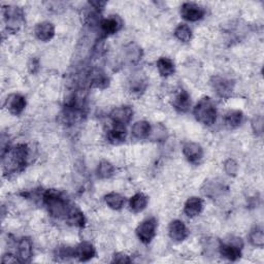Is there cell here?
<instances>
[{"label": "cell", "instance_id": "cell-27", "mask_svg": "<svg viewBox=\"0 0 264 264\" xmlns=\"http://www.w3.org/2000/svg\"><path fill=\"white\" fill-rule=\"evenodd\" d=\"M66 220L69 224H72V225L77 226V227H84L85 223H86L84 214L73 206H71V208H70V210L66 216Z\"/></svg>", "mask_w": 264, "mask_h": 264}, {"label": "cell", "instance_id": "cell-14", "mask_svg": "<svg viewBox=\"0 0 264 264\" xmlns=\"http://www.w3.org/2000/svg\"><path fill=\"white\" fill-rule=\"evenodd\" d=\"M74 254H75L74 257H76L78 261L86 262L96 256V250L91 242L82 241L74 249Z\"/></svg>", "mask_w": 264, "mask_h": 264}, {"label": "cell", "instance_id": "cell-19", "mask_svg": "<svg viewBox=\"0 0 264 264\" xmlns=\"http://www.w3.org/2000/svg\"><path fill=\"white\" fill-rule=\"evenodd\" d=\"M172 106L179 113H186L191 106V98L189 93L185 90H181L175 95L172 101Z\"/></svg>", "mask_w": 264, "mask_h": 264}, {"label": "cell", "instance_id": "cell-24", "mask_svg": "<svg viewBox=\"0 0 264 264\" xmlns=\"http://www.w3.org/2000/svg\"><path fill=\"white\" fill-rule=\"evenodd\" d=\"M148 206V197L144 193H136L130 198L129 207L133 213L143 212Z\"/></svg>", "mask_w": 264, "mask_h": 264}, {"label": "cell", "instance_id": "cell-29", "mask_svg": "<svg viewBox=\"0 0 264 264\" xmlns=\"http://www.w3.org/2000/svg\"><path fill=\"white\" fill-rule=\"evenodd\" d=\"M115 172V167L114 165L111 163V162L107 161V160H103L100 161V163L97 166V177L100 179H110Z\"/></svg>", "mask_w": 264, "mask_h": 264}, {"label": "cell", "instance_id": "cell-35", "mask_svg": "<svg viewBox=\"0 0 264 264\" xmlns=\"http://www.w3.org/2000/svg\"><path fill=\"white\" fill-rule=\"evenodd\" d=\"M252 128L255 133L261 134L263 131V118L262 116H255L252 120Z\"/></svg>", "mask_w": 264, "mask_h": 264}, {"label": "cell", "instance_id": "cell-31", "mask_svg": "<svg viewBox=\"0 0 264 264\" xmlns=\"http://www.w3.org/2000/svg\"><path fill=\"white\" fill-rule=\"evenodd\" d=\"M249 240L254 247L262 248L264 246V233L259 227L253 229L249 235Z\"/></svg>", "mask_w": 264, "mask_h": 264}, {"label": "cell", "instance_id": "cell-28", "mask_svg": "<svg viewBox=\"0 0 264 264\" xmlns=\"http://www.w3.org/2000/svg\"><path fill=\"white\" fill-rule=\"evenodd\" d=\"M105 200H106V204L108 205V207L115 211L121 210L124 207V204H125V198L121 194L116 193V192L107 194L105 196Z\"/></svg>", "mask_w": 264, "mask_h": 264}, {"label": "cell", "instance_id": "cell-17", "mask_svg": "<svg viewBox=\"0 0 264 264\" xmlns=\"http://www.w3.org/2000/svg\"><path fill=\"white\" fill-rule=\"evenodd\" d=\"M34 33L42 42H49L55 35V27L51 22H42L36 25Z\"/></svg>", "mask_w": 264, "mask_h": 264}, {"label": "cell", "instance_id": "cell-9", "mask_svg": "<svg viewBox=\"0 0 264 264\" xmlns=\"http://www.w3.org/2000/svg\"><path fill=\"white\" fill-rule=\"evenodd\" d=\"M6 108L15 116L21 115L26 108V99L20 94H11L6 99Z\"/></svg>", "mask_w": 264, "mask_h": 264}, {"label": "cell", "instance_id": "cell-12", "mask_svg": "<svg viewBox=\"0 0 264 264\" xmlns=\"http://www.w3.org/2000/svg\"><path fill=\"white\" fill-rule=\"evenodd\" d=\"M133 116V110L131 107L124 106V107H119L112 111L110 117L113 121V123L118 124H123L126 125L131 121Z\"/></svg>", "mask_w": 264, "mask_h": 264}, {"label": "cell", "instance_id": "cell-11", "mask_svg": "<svg viewBox=\"0 0 264 264\" xmlns=\"http://www.w3.org/2000/svg\"><path fill=\"white\" fill-rule=\"evenodd\" d=\"M169 237L174 241L185 240L189 235V230L185 223L181 220H173L168 226Z\"/></svg>", "mask_w": 264, "mask_h": 264}, {"label": "cell", "instance_id": "cell-1", "mask_svg": "<svg viewBox=\"0 0 264 264\" xmlns=\"http://www.w3.org/2000/svg\"><path fill=\"white\" fill-rule=\"evenodd\" d=\"M44 205L49 214L57 219L65 218L71 208L66 198L56 190H48L43 195Z\"/></svg>", "mask_w": 264, "mask_h": 264}, {"label": "cell", "instance_id": "cell-15", "mask_svg": "<svg viewBox=\"0 0 264 264\" xmlns=\"http://www.w3.org/2000/svg\"><path fill=\"white\" fill-rule=\"evenodd\" d=\"M100 29L105 35H111L118 32L122 27V21L118 16H111L110 18L101 20Z\"/></svg>", "mask_w": 264, "mask_h": 264}, {"label": "cell", "instance_id": "cell-7", "mask_svg": "<svg viewBox=\"0 0 264 264\" xmlns=\"http://www.w3.org/2000/svg\"><path fill=\"white\" fill-rule=\"evenodd\" d=\"M181 15L187 21L196 22L205 17V10L194 3H185L181 8Z\"/></svg>", "mask_w": 264, "mask_h": 264}, {"label": "cell", "instance_id": "cell-21", "mask_svg": "<svg viewBox=\"0 0 264 264\" xmlns=\"http://www.w3.org/2000/svg\"><path fill=\"white\" fill-rule=\"evenodd\" d=\"M202 210H204V201H202V199L199 197L189 198L186 201L184 207V213L190 218H194L200 215Z\"/></svg>", "mask_w": 264, "mask_h": 264}, {"label": "cell", "instance_id": "cell-25", "mask_svg": "<svg viewBox=\"0 0 264 264\" xmlns=\"http://www.w3.org/2000/svg\"><path fill=\"white\" fill-rule=\"evenodd\" d=\"M243 119V115L240 111H229L226 113L225 117H224V123L225 126L229 129H234L237 128L242 122Z\"/></svg>", "mask_w": 264, "mask_h": 264}, {"label": "cell", "instance_id": "cell-36", "mask_svg": "<svg viewBox=\"0 0 264 264\" xmlns=\"http://www.w3.org/2000/svg\"><path fill=\"white\" fill-rule=\"evenodd\" d=\"M132 260L130 259V257L124 253H117L114 255V258H113V262H116V263H130Z\"/></svg>", "mask_w": 264, "mask_h": 264}, {"label": "cell", "instance_id": "cell-16", "mask_svg": "<svg viewBox=\"0 0 264 264\" xmlns=\"http://www.w3.org/2000/svg\"><path fill=\"white\" fill-rule=\"evenodd\" d=\"M89 83L91 87L105 89L110 85V78L103 70L95 68L89 74Z\"/></svg>", "mask_w": 264, "mask_h": 264}, {"label": "cell", "instance_id": "cell-6", "mask_svg": "<svg viewBox=\"0 0 264 264\" xmlns=\"http://www.w3.org/2000/svg\"><path fill=\"white\" fill-rule=\"evenodd\" d=\"M211 85L215 92L222 98H229L233 92L234 84L231 79L222 76H214L211 80Z\"/></svg>", "mask_w": 264, "mask_h": 264}, {"label": "cell", "instance_id": "cell-3", "mask_svg": "<svg viewBox=\"0 0 264 264\" xmlns=\"http://www.w3.org/2000/svg\"><path fill=\"white\" fill-rule=\"evenodd\" d=\"M193 115L201 124L207 126L215 124L217 120V109L213 100L209 97L201 98L193 110Z\"/></svg>", "mask_w": 264, "mask_h": 264}, {"label": "cell", "instance_id": "cell-37", "mask_svg": "<svg viewBox=\"0 0 264 264\" xmlns=\"http://www.w3.org/2000/svg\"><path fill=\"white\" fill-rule=\"evenodd\" d=\"M3 262L4 263H14V262H19V259L17 256L13 254H5L3 256Z\"/></svg>", "mask_w": 264, "mask_h": 264}, {"label": "cell", "instance_id": "cell-22", "mask_svg": "<svg viewBox=\"0 0 264 264\" xmlns=\"http://www.w3.org/2000/svg\"><path fill=\"white\" fill-rule=\"evenodd\" d=\"M124 58L127 62L131 64H135L141 60L143 57V50L140 47H138L136 44L130 43L125 46L124 48Z\"/></svg>", "mask_w": 264, "mask_h": 264}, {"label": "cell", "instance_id": "cell-10", "mask_svg": "<svg viewBox=\"0 0 264 264\" xmlns=\"http://www.w3.org/2000/svg\"><path fill=\"white\" fill-rule=\"evenodd\" d=\"M183 154L190 163L197 164L204 157V150L200 145L193 143V141H187L183 146Z\"/></svg>", "mask_w": 264, "mask_h": 264}, {"label": "cell", "instance_id": "cell-20", "mask_svg": "<svg viewBox=\"0 0 264 264\" xmlns=\"http://www.w3.org/2000/svg\"><path fill=\"white\" fill-rule=\"evenodd\" d=\"M147 88V79L146 77L140 74L136 73L135 75L131 76L129 83H128V90L133 95H140Z\"/></svg>", "mask_w": 264, "mask_h": 264}, {"label": "cell", "instance_id": "cell-2", "mask_svg": "<svg viewBox=\"0 0 264 264\" xmlns=\"http://www.w3.org/2000/svg\"><path fill=\"white\" fill-rule=\"evenodd\" d=\"M8 152V159L4 158V171L6 173H11L15 171H20L22 170L25 165H26V161L29 156V149L27 145L24 144H20L17 145L16 147L13 148V150Z\"/></svg>", "mask_w": 264, "mask_h": 264}, {"label": "cell", "instance_id": "cell-32", "mask_svg": "<svg viewBox=\"0 0 264 264\" xmlns=\"http://www.w3.org/2000/svg\"><path fill=\"white\" fill-rule=\"evenodd\" d=\"M149 137H151L155 141H160L162 139H164V137H166V129L162 125L158 124L152 127Z\"/></svg>", "mask_w": 264, "mask_h": 264}, {"label": "cell", "instance_id": "cell-8", "mask_svg": "<svg viewBox=\"0 0 264 264\" xmlns=\"http://www.w3.org/2000/svg\"><path fill=\"white\" fill-rule=\"evenodd\" d=\"M5 19L11 30H18L23 23V13L17 7H8L4 10Z\"/></svg>", "mask_w": 264, "mask_h": 264}, {"label": "cell", "instance_id": "cell-5", "mask_svg": "<svg viewBox=\"0 0 264 264\" xmlns=\"http://www.w3.org/2000/svg\"><path fill=\"white\" fill-rule=\"evenodd\" d=\"M157 221L155 218H149L143 221L136 228V235L141 242L148 245L156 235Z\"/></svg>", "mask_w": 264, "mask_h": 264}, {"label": "cell", "instance_id": "cell-26", "mask_svg": "<svg viewBox=\"0 0 264 264\" xmlns=\"http://www.w3.org/2000/svg\"><path fill=\"white\" fill-rule=\"evenodd\" d=\"M157 68L162 76H170L174 73V63L169 58L162 57L157 61Z\"/></svg>", "mask_w": 264, "mask_h": 264}, {"label": "cell", "instance_id": "cell-30", "mask_svg": "<svg viewBox=\"0 0 264 264\" xmlns=\"http://www.w3.org/2000/svg\"><path fill=\"white\" fill-rule=\"evenodd\" d=\"M174 35L181 42L187 43L192 38V30L186 24H180L174 30Z\"/></svg>", "mask_w": 264, "mask_h": 264}, {"label": "cell", "instance_id": "cell-4", "mask_svg": "<svg viewBox=\"0 0 264 264\" xmlns=\"http://www.w3.org/2000/svg\"><path fill=\"white\" fill-rule=\"evenodd\" d=\"M242 242L240 238L233 237L227 241H222L219 246V251L222 257L229 261H236L241 257Z\"/></svg>", "mask_w": 264, "mask_h": 264}, {"label": "cell", "instance_id": "cell-34", "mask_svg": "<svg viewBox=\"0 0 264 264\" xmlns=\"http://www.w3.org/2000/svg\"><path fill=\"white\" fill-rule=\"evenodd\" d=\"M224 169L225 172L230 177H235L238 170V165L233 159H227L224 162Z\"/></svg>", "mask_w": 264, "mask_h": 264}, {"label": "cell", "instance_id": "cell-18", "mask_svg": "<svg viewBox=\"0 0 264 264\" xmlns=\"http://www.w3.org/2000/svg\"><path fill=\"white\" fill-rule=\"evenodd\" d=\"M127 136V130L125 125L113 123V127L108 132V138L112 144L118 145L125 141Z\"/></svg>", "mask_w": 264, "mask_h": 264}, {"label": "cell", "instance_id": "cell-33", "mask_svg": "<svg viewBox=\"0 0 264 264\" xmlns=\"http://www.w3.org/2000/svg\"><path fill=\"white\" fill-rule=\"evenodd\" d=\"M74 249L67 247V246H62V247H59L56 251V257L61 258L63 260H67L68 258L74 257Z\"/></svg>", "mask_w": 264, "mask_h": 264}, {"label": "cell", "instance_id": "cell-23", "mask_svg": "<svg viewBox=\"0 0 264 264\" xmlns=\"http://www.w3.org/2000/svg\"><path fill=\"white\" fill-rule=\"evenodd\" d=\"M152 126L147 121H137L132 126V134L137 139L149 138Z\"/></svg>", "mask_w": 264, "mask_h": 264}, {"label": "cell", "instance_id": "cell-13", "mask_svg": "<svg viewBox=\"0 0 264 264\" xmlns=\"http://www.w3.org/2000/svg\"><path fill=\"white\" fill-rule=\"evenodd\" d=\"M33 254V246L32 241L29 237H23L20 239L18 243V259L19 262L27 263L31 260Z\"/></svg>", "mask_w": 264, "mask_h": 264}]
</instances>
